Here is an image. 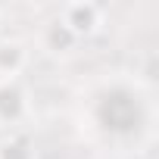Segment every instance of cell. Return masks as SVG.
Returning a JSON list of instances; mask_svg holds the SVG:
<instances>
[{"instance_id": "cell-4", "label": "cell", "mask_w": 159, "mask_h": 159, "mask_svg": "<svg viewBox=\"0 0 159 159\" xmlns=\"http://www.w3.org/2000/svg\"><path fill=\"white\" fill-rule=\"evenodd\" d=\"M78 44H81V41L62 25L59 16L47 19V22L41 25V31H38V47H41L47 56H69V53H75Z\"/></svg>"}, {"instance_id": "cell-2", "label": "cell", "mask_w": 159, "mask_h": 159, "mask_svg": "<svg viewBox=\"0 0 159 159\" xmlns=\"http://www.w3.org/2000/svg\"><path fill=\"white\" fill-rule=\"evenodd\" d=\"M56 16L62 19V25H66L78 41H88V38H94V34L103 28L106 10H103L100 3H94V0H72V3L59 7Z\"/></svg>"}, {"instance_id": "cell-5", "label": "cell", "mask_w": 159, "mask_h": 159, "mask_svg": "<svg viewBox=\"0 0 159 159\" xmlns=\"http://www.w3.org/2000/svg\"><path fill=\"white\" fill-rule=\"evenodd\" d=\"M31 62V50L22 38H0V81L22 78Z\"/></svg>"}, {"instance_id": "cell-6", "label": "cell", "mask_w": 159, "mask_h": 159, "mask_svg": "<svg viewBox=\"0 0 159 159\" xmlns=\"http://www.w3.org/2000/svg\"><path fill=\"white\" fill-rule=\"evenodd\" d=\"M0 159H38V150L25 134H10L0 140Z\"/></svg>"}, {"instance_id": "cell-7", "label": "cell", "mask_w": 159, "mask_h": 159, "mask_svg": "<svg viewBox=\"0 0 159 159\" xmlns=\"http://www.w3.org/2000/svg\"><path fill=\"white\" fill-rule=\"evenodd\" d=\"M0 19H3V10H0Z\"/></svg>"}, {"instance_id": "cell-1", "label": "cell", "mask_w": 159, "mask_h": 159, "mask_svg": "<svg viewBox=\"0 0 159 159\" xmlns=\"http://www.w3.org/2000/svg\"><path fill=\"white\" fill-rule=\"evenodd\" d=\"M137 97L131 91H106L97 106H94V119L103 131L109 134H131L134 131V119H137Z\"/></svg>"}, {"instance_id": "cell-3", "label": "cell", "mask_w": 159, "mask_h": 159, "mask_svg": "<svg viewBox=\"0 0 159 159\" xmlns=\"http://www.w3.org/2000/svg\"><path fill=\"white\" fill-rule=\"evenodd\" d=\"M31 112V100L28 91L22 84V78L13 81H0V128H16L28 119Z\"/></svg>"}]
</instances>
